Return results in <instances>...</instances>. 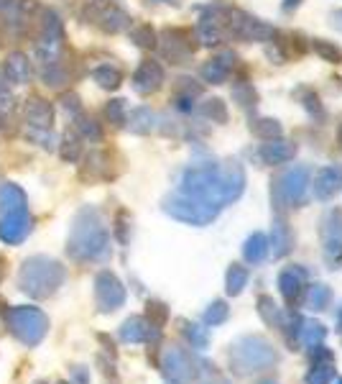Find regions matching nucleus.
<instances>
[{
	"label": "nucleus",
	"instance_id": "f257e3e1",
	"mask_svg": "<svg viewBox=\"0 0 342 384\" xmlns=\"http://www.w3.org/2000/svg\"><path fill=\"white\" fill-rule=\"evenodd\" d=\"M230 359V369L235 374H258V371H268L279 364V351L273 349V343L263 335H243L228 351Z\"/></svg>",
	"mask_w": 342,
	"mask_h": 384
},
{
	"label": "nucleus",
	"instance_id": "f03ea898",
	"mask_svg": "<svg viewBox=\"0 0 342 384\" xmlns=\"http://www.w3.org/2000/svg\"><path fill=\"white\" fill-rule=\"evenodd\" d=\"M72 256L77 259H105L107 251H110V238H107V231L103 228V223L98 221L95 210H84L82 221L74 228V236H72Z\"/></svg>",
	"mask_w": 342,
	"mask_h": 384
},
{
	"label": "nucleus",
	"instance_id": "7ed1b4c3",
	"mask_svg": "<svg viewBox=\"0 0 342 384\" xmlns=\"http://www.w3.org/2000/svg\"><path fill=\"white\" fill-rule=\"evenodd\" d=\"M309 185H312V172H309V167L299 164V167L287 169L273 182V203H276V207H279V210L301 207L307 203Z\"/></svg>",
	"mask_w": 342,
	"mask_h": 384
},
{
	"label": "nucleus",
	"instance_id": "20e7f679",
	"mask_svg": "<svg viewBox=\"0 0 342 384\" xmlns=\"http://www.w3.org/2000/svg\"><path fill=\"white\" fill-rule=\"evenodd\" d=\"M64 269L56 262L49 259H31V262L23 264L21 269V287L28 295H36V297H46L56 287L62 285Z\"/></svg>",
	"mask_w": 342,
	"mask_h": 384
},
{
	"label": "nucleus",
	"instance_id": "39448f33",
	"mask_svg": "<svg viewBox=\"0 0 342 384\" xmlns=\"http://www.w3.org/2000/svg\"><path fill=\"white\" fill-rule=\"evenodd\" d=\"M182 192L192 195V198L210 200V203L223 207V169L215 164L187 169L182 177Z\"/></svg>",
	"mask_w": 342,
	"mask_h": 384
},
{
	"label": "nucleus",
	"instance_id": "423d86ee",
	"mask_svg": "<svg viewBox=\"0 0 342 384\" xmlns=\"http://www.w3.org/2000/svg\"><path fill=\"white\" fill-rule=\"evenodd\" d=\"M171 218L182 223H189V226H207L217 218L220 213V205L210 203V200H202V198H192V195H174V198L166 200L164 205Z\"/></svg>",
	"mask_w": 342,
	"mask_h": 384
},
{
	"label": "nucleus",
	"instance_id": "0eeeda50",
	"mask_svg": "<svg viewBox=\"0 0 342 384\" xmlns=\"http://www.w3.org/2000/svg\"><path fill=\"white\" fill-rule=\"evenodd\" d=\"M8 323L26 346H36L46 333V318L36 307H13L8 315Z\"/></svg>",
	"mask_w": 342,
	"mask_h": 384
},
{
	"label": "nucleus",
	"instance_id": "6e6552de",
	"mask_svg": "<svg viewBox=\"0 0 342 384\" xmlns=\"http://www.w3.org/2000/svg\"><path fill=\"white\" fill-rule=\"evenodd\" d=\"M161 371L166 377L169 384H189L197 379V361L189 351L179 349V346H169L161 356Z\"/></svg>",
	"mask_w": 342,
	"mask_h": 384
},
{
	"label": "nucleus",
	"instance_id": "1a4fd4ad",
	"mask_svg": "<svg viewBox=\"0 0 342 384\" xmlns=\"http://www.w3.org/2000/svg\"><path fill=\"white\" fill-rule=\"evenodd\" d=\"M95 295H98L100 310H105V313L118 310L126 302V287H123V282L112 271L98 274V279H95Z\"/></svg>",
	"mask_w": 342,
	"mask_h": 384
},
{
	"label": "nucleus",
	"instance_id": "9d476101",
	"mask_svg": "<svg viewBox=\"0 0 342 384\" xmlns=\"http://www.w3.org/2000/svg\"><path fill=\"white\" fill-rule=\"evenodd\" d=\"M279 292L284 302L289 307H296L304 297V292H307V269H301V267H287V269H281L279 274Z\"/></svg>",
	"mask_w": 342,
	"mask_h": 384
},
{
	"label": "nucleus",
	"instance_id": "9b49d317",
	"mask_svg": "<svg viewBox=\"0 0 342 384\" xmlns=\"http://www.w3.org/2000/svg\"><path fill=\"white\" fill-rule=\"evenodd\" d=\"M322 238H324V256L329 262L337 264L342 256V210L335 207L329 210L324 223H322Z\"/></svg>",
	"mask_w": 342,
	"mask_h": 384
},
{
	"label": "nucleus",
	"instance_id": "f8f14e48",
	"mask_svg": "<svg viewBox=\"0 0 342 384\" xmlns=\"http://www.w3.org/2000/svg\"><path fill=\"white\" fill-rule=\"evenodd\" d=\"M120 338L126 343H156L161 338V328H154L140 315H133L120 328Z\"/></svg>",
	"mask_w": 342,
	"mask_h": 384
},
{
	"label": "nucleus",
	"instance_id": "ddd939ff",
	"mask_svg": "<svg viewBox=\"0 0 342 384\" xmlns=\"http://www.w3.org/2000/svg\"><path fill=\"white\" fill-rule=\"evenodd\" d=\"M312 190H315L317 200H329L335 198V192L342 187V167L340 164H329V167H322L315 174V182H312Z\"/></svg>",
	"mask_w": 342,
	"mask_h": 384
},
{
	"label": "nucleus",
	"instance_id": "4468645a",
	"mask_svg": "<svg viewBox=\"0 0 342 384\" xmlns=\"http://www.w3.org/2000/svg\"><path fill=\"white\" fill-rule=\"evenodd\" d=\"M294 246V236L291 228L284 218H276L271 228V236H268V254H273V259H284V256L291 251Z\"/></svg>",
	"mask_w": 342,
	"mask_h": 384
},
{
	"label": "nucleus",
	"instance_id": "2eb2a0df",
	"mask_svg": "<svg viewBox=\"0 0 342 384\" xmlns=\"http://www.w3.org/2000/svg\"><path fill=\"white\" fill-rule=\"evenodd\" d=\"M245 190V172L237 162H230L223 169V205L237 200Z\"/></svg>",
	"mask_w": 342,
	"mask_h": 384
},
{
	"label": "nucleus",
	"instance_id": "dca6fc26",
	"mask_svg": "<svg viewBox=\"0 0 342 384\" xmlns=\"http://www.w3.org/2000/svg\"><path fill=\"white\" fill-rule=\"evenodd\" d=\"M256 310H258V318L263 320L268 328H276V331L284 328L287 310H284V307H281L279 302L271 297V295H261V297L256 300Z\"/></svg>",
	"mask_w": 342,
	"mask_h": 384
},
{
	"label": "nucleus",
	"instance_id": "f3484780",
	"mask_svg": "<svg viewBox=\"0 0 342 384\" xmlns=\"http://www.w3.org/2000/svg\"><path fill=\"white\" fill-rule=\"evenodd\" d=\"M28 231V218L23 210L15 213H6V218L0 221V238L8 243H18Z\"/></svg>",
	"mask_w": 342,
	"mask_h": 384
},
{
	"label": "nucleus",
	"instance_id": "a211bd4d",
	"mask_svg": "<svg viewBox=\"0 0 342 384\" xmlns=\"http://www.w3.org/2000/svg\"><path fill=\"white\" fill-rule=\"evenodd\" d=\"M294 154H296V143L281 141V139H271L268 143H263V146H261V159H263L265 164L291 162Z\"/></svg>",
	"mask_w": 342,
	"mask_h": 384
},
{
	"label": "nucleus",
	"instance_id": "6ab92c4d",
	"mask_svg": "<svg viewBox=\"0 0 342 384\" xmlns=\"http://www.w3.org/2000/svg\"><path fill=\"white\" fill-rule=\"evenodd\" d=\"M133 79H136V87H138L140 93H154L164 82V70L156 62H143Z\"/></svg>",
	"mask_w": 342,
	"mask_h": 384
},
{
	"label": "nucleus",
	"instance_id": "aec40b11",
	"mask_svg": "<svg viewBox=\"0 0 342 384\" xmlns=\"http://www.w3.org/2000/svg\"><path fill=\"white\" fill-rule=\"evenodd\" d=\"M268 256V236L265 233H253L248 236V241L243 246V259L248 264H261Z\"/></svg>",
	"mask_w": 342,
	"mask_h": 384
},
{
	"label": "nucleus",
	"instance_id": "412c9836",
	"mask_svg": "<svg viewBox=\"0 0 342 384\" xmlns=\"http://www.w3.org/2000/svg\"><path fill=\"white\" fill-rule=\"evenodd\" d=\"M230 54H223V57L212 59V62H207L202 67V77L207 79V82H212V85H220V82H225L228 79V75H230Z\"/></svg>",
	"mask_w": 342,
	"mask_h": 384
},
{
	"label": "nucleus",
	"instance_id": "4be33fe9",
	"mask_svg": "<svg viewBox=\"0 0 342 384\" xmlns=\"http://www.w3.org/2000/svg\"><path fill=\"white\" fill-rule=\"evenodd\" d=\"M324 338H327V328L322 326L320 320H307V318H304L301 331H299V346L312 349V346H317V343H324Z\"/></svg>",
	"mask_w": 342,
	"mask_h": 384
},
{
	"label": "nucleus",
	"instance_id": "5701e85b",
	"mask_svg": "<svg viewBox=\"0 0 342 384\" xmlns=\"http://www.w3.org/2000/svg\"><path fill=\"white\" fill-rule=\"evenodd\" d=\"M248 279H251L248 267H243V264H230V269L225 274V290H228V295L237 297V295L248 287Z\"/></svg>",
	"mask_w": 342,
	"mask_h": 384
},
{
	"label": "nucleus",
	"instance_id": "b1692460",
	"mask_svg": "<svg viewBox=\"0 0 342 384\" xmlns=\"http://www.w3.org/2000/svg\"><path fill=\"white\" fill-rule=\"evenodd\" d=\"M182 335L187 338V343L192 349H207V346H210V333H207V328L199 326V323H187V320H182Z\"/></svg>",
	"mask_w": 342,
	"mask_h": 384
},
{
	"label": "nucleus",
	"instance_id": "393cba45",
	"mask_svg": "<svg viewBox=\"0 0 342 384\" xmlns=\"http://www.w3.org/2000/svg\"><path fill=\"white\" fill-rule=\"evenodd\" d=\"M307 305L312 307V310H317V313L327 310V307L332 305V290H329L327 285H322V282L307 287Z\"/></svg>",
	"mask_w": 342,
	"mask_h": 384
},
{
	"label": "nucleus",
	"instance_id": "a878e982",
	"mask_svg": "<svg viewBox=\"0 0 342 384\" xmlns=\"http://www.w3.org/2000/svg\"><path fill=\"white\" fill-rule=\"evenodd\" d=\"M337 377L335 364H312L309 371L304 374V384H332Z\"/></svg>",
	"mask_w": 342,
	"mask_h": 384
},
{
	"label": "nucleus",
	"instance_id": "bb28decb",
	"mask_svg": "<svg viewBox=\"0 0 342 384\" xmlns=\"http://www.w3.org/2000/svg\"><path fill=\"white\" fill-rule=\"evenodd\" d=\"M230 318V305L225 302V300H215L207 310H204V315H202V323L204 326H223L225 320Z\"/></svg>",
	"mask_w": 342,
	"mask_h": 384
},
{
	"label": "nucleus",
	"instance_id": "cd10ccee",
	"mask_svg": "<svg viewBox=\"0 0 342 384\" xmlns=\"http://www.w3.org/2000/svg\"><path fill=\"white\" fill-rule=\"evenodd\" d=\"M0 210H6V213L23 210V192L13 185L3 187V190H0Z\"/></svg>",
	"mask_w": 342,
	"mask_h": 384
},
{
	"label": "nucleus",
	"instance_id": "c85d7f7f",
	"mask_svg": "<svg viewBox=\"0 0 342 384\" xmlns=\"http://www.w3.org/2000/svg\"><path fill=\"white\" fill-rule=\"evenodd\" d=\"M301 323H304V318H301L296 310H289L287 313V320H284V335H287V343L291 346V349H296L299 346V331H301Z\"/></svg>",
	"mask_w": 342,
	"mask_h": 384
},
{
	"label": "nucleus",
	"instance_id": "c756f323",
	"mask_svg": "<svg viewBox=\"0 0 342 384\" xmlns=\"http://www.w3.org/2000/svg\"><path fill=\"white\" fill-rule=\"evenodd\" d=\"M197 41L207 44V46L217 44V41H220V26H217L212 18H202L199 26H197Z\"/></svg>",
	"mask_w": 342,
	"mask_h": 384
},
{
	"label": "nucleus",
	"instance_id": "7c9ffc66",
	"mask_svg": "<svg viewBox=\"0 0 342 384\" xmlns=\"http://www.w3.org/2000/svg\"><path fill=\"white\" fill-rule=\"evenodd\" d=\"M253 134L258 136V139H263V141H271V139H279L281 136V126L273 118H258V121L253 123Z\"/></svg>",
	"mask_w": 342,
	"mask_h": 384
},
{
	"label": "nucleus",
	"instance_id": "2f4dec72",
	"mask_svg": "<svg viewBox=\"0 0 342 384\" xmlns=\"http://www.w3.org/2000/svg\"><path fill=\"white\" fill-rule=\"evenodd\" d=\"M146 320L154 328H164V323L169 320V307L164 305V302H156V300H151V302L146 305Z\"/></svg>",
	"mask_w": 342,
	"mask_h": 384
},
{
	"label": "nucleus",
	"instance_id": "473e14b6",
	"mask_svg": "<svg viewBox=\"0 0 342 384\" xmlns=\"http://www.w3.org/2000/svg\"><path fill=\"white\" fill-rule=\"evenodd\" d=\"M312 49L320 54L322 59H327V62H342V51L337 49L335 44H329V41H322V39H315L312 41Z\"/></svg>",
	"mask_w": 342,
	"mask_h": 384
},
{
	"label": "nucleus",
	"instance_id": "72a5a7b5",
	"mask_svg": "<svg viewBox=\"0 0 342 384\" xmlns=\"http://www.w3.org/2000/svg\"><path fill=\"white\" fill-rule=\"evenodd\" d=\"M131 128L133 131H138V134H143V131H151L154 128V113L148 110V108H140V110H136L131 118Z\"/></svg>",
	"mask_w": 342,
	"mask_h": 384
},
{
	"label": "nucleus",
	"instance_id": "f704fd0d",
	"mask_svg": "<svg viewBox=\"0 0 342 384\" xmlns=\"http://www.w3.org/2000/svg\"><path fill=\"white\" fill-rule=\"evenodd\" d=\"M307 351H309V364H337L335 351L327 349L324 343H317V346H312Z\"/></svg>",
	"mask_w": 342,
	"mask_h": 384
},
{
	"label": "nucleus",
	"instance_id": "c9c22d12",
	"mask_svg": "<svg viewBox=\"0 0 342 384\" xmlns=\"http://www.w3.org/2000/svg\"><path fill=\"white\" fill-rule=\"evenodd\" d=\"M202 113L207 115V118H212V121H217V123L228 121V108H225L223 100H210V103H204Z\"/></svg>",
	"mask_w": 342,
	"mask_h": 384
},
{
	"label": "nucleus",
	"instance_id": "e433bc0d",
	"mask_svg": "<svg viewBox=\"0 0 342 384\" xmlns=\"http://www.w3.org/2000/svg\"><path fill=\"white\" fill-rule=\"evenodd\" d=\"M95 77H98V82L103 87H118L120 85V72L115 70V67H100V70L95 72Z\"/></svg>",
	"mask_w": 342,
	"mask_h": 384
},
{
	"label": "nucleus",
	"instance_id": "4c0bfd02",
	"mask_svg": "<svg viewBox=\"0 0 342 384\" xmlns=\"http://www.w3.org/2000/svg\"><path fill=\"white\" fill-rule=\"evenodd\" d=\"M232 98L240 103V105H256V93H253L251 85H235L232 87Z\"/></svg>",
	"mask_w": 342,
	"mask_h": 384
},
{
	"label": "nucleus",
	"instance_id": "58836bf2",
	"mask_svg": "<svg viewBox=\"0 0 342 384\" xmlns=\"http://www.w3.org/2000/svg\"><path fill=\"white\" fill-rule=\"evenodd\" d=\"M8 72L13 75V79L15 82H21V79H26V75H28V67H26V59H18V57H13L11 59V64H8Z\"/></svg>",
	"mask_w": 342,
	"mask_h": 384
},
{
	"label": "nucleus",
	"instance_id": "ea45409f",
	"mask_svg": "<svg viewBox=\"0 0 342 384\" xmlns=\"http://www.w3.org/2000/svg\"><path fill=\"white\" fill-rule=\"evenodd\" d=\"M107 115H110V121L123 123V115H126V105H123V100H112L110 105H107Z\"/></svg>",
	"mask_w": 342,
	"mask_h": 384
},
{
	"label": "nucleus",
	"instance_id": "a19ab883",
	"mask_svg": "<svg viewBox=\"0 0 342 384\" xmlns=\"http://www.w3.org/2000/svg\"><path fill=\"white\" fill-rule=\"evenodd\" d=\"M136 39H138V44L140 46H154V31L148 29H140V31H136Z\"/></svg>",
	"mask_w": 342,
	"mask_h": 384
},
{
	"label": "nucleus",
	"instance_id": "79ce46f5",
	"mask_svg": "<svg viewBox=\"0 0 342 384\" xmlns=\"http://www.w3.org/2000/svg\"><path fill=\"white\" fill-rule=\"evenodd\" d=\"M74 382H77V384H90V371L84 369V366H77V369H74Z\"/></svg>",
	"mask_w": 342,
	"mask_h": 384
},
{
	"label": "nucleus",
	"instance_id": "37998d69",
	"mask_svg": "<svg viewBox=\"0 0 342 384\" xmlns=\"http://www.w3.org/2000/svg\"><path fill=\"white\" fill-rule=\"evenodd\" d=\"M335 331H337V333H342V302H340V307H337V318H335Z\"/></svg>",
	"mask_w": 342,
	"mask_h": 384
},
{
	"label": "nucleus",
	"instance_id": "c03bdc74",
	"mask_svg": "<svg viewBox=\"0 0 342 384\" xmlns=\"http://www.w3.org/2000/svg\"><path fill=\"white\" fill-rule=\"evenodd\" d=\"M332 23H335V29L342 31V11H335V13H332Z\"/></svg>",
	"mask_w": 342,
	"mask_h": 384
},
{
	"label": "nucleus",
	"instance_id": "a18cd8bd",
	"mask_svg": "<svg viewBox=\"0 0 342 384\" xmlns=\"http://www.w3.org/2000/svg\"><path fill=\"white\" fill-rule=\"evenodd\" d=\"M256 384H279V382H276V379H273V377H265V379H258V382H256Z\"/></svg>",
	"mask_w": 342,
	"mask_h": 384
},
{
	"label": "nucleus",
	"instance_id": "49530a36",
	"mask_svg": "<svg viewBox=\"0 0 342 384\" xmlns=\"http://www.w3.org/2000/svg\"><path fill=\"white\" fill-rule=\"evenodd\" d=\"M337 143H340V149H342V123H340V128H337Z\"/></svg>",
	"mask_w": 342,
	"mask_h": 384
},
{
	"label": "nucleus",
	"instance_id": "de8ad7c7",
	"mask_svg": "<svg viewBox=\"0 0 342 384\" xmlns=\"http://www.w3.org/2000/svg\"><path fill=\"white\" fill-rule=\"evenodd\" d=\"M332 384H342V377H340V374H337V377L332 379Z\"/></svg>",
	"mask_w": 342,
	"mask_h": 384
}]
</instances>
